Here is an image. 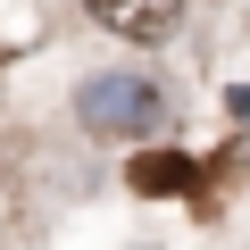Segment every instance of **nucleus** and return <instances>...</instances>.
<instances>
[{
    "label": "nucleus",
    "mask_w": 250,
    "mask_h": 250,
    "mask_svg": "<svg viewBox=\"0 0 250 250\" xmlns=\"http://www.w3.org/2000/svg\"><path fill=\"white\" fill-rule=\"evenodd\" d=\"M242 159H250V150H242Z\"/></svg>",
    "instance_id": "nucleus-4"
},
{
    "label": "nucleus",
    "mask_w": 250,
    "mask_h": 250,
    "mask_svg": "<svg viewBox=\"0 0 250 250\" xmlns=\"http://www.w3.org/2000/svg\"><path fill=\"white\" fill-rule=\"evenodd\" d=\"M192 159H175V150H150V159H134V192H192Z\"/></svg>",
    "instance_id": "nucleus-3"
},
{
    "label": "nucleus",
    "mask_w": 250,
    "mask_h": 250,
    "mask_svg": "<svg viewBox=\"0 0 250 250\" xmlns=\"http://www.w3.org/2000/svg\"><path fill=\"white\" fill-rule=\"evenodd\" d=\"M75 117L92 134H108V142H142V134L167 125V83H150V75H92L75 92Z\"/></svg>",
    "instance_id": "nucleus-1"
},
{
    "label": "nucleus",
    "mask_w": 250,
    "mask_h": 250,
    "mask_svg": "<svg viewBox=\"0 0 250 250\" xmlns=\"http://www.w3.org/2000/svg\"><path fill=\"white\" fill-rule=\"evenodd\" d=\"M83 9L117 42H175L184 34V0H83Z\"/></svg>",
    "instance_id": "nucleus-2"
}]
</instances>
